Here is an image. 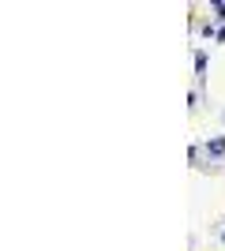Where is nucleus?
I'll return each mask as SVG.
<instances>
[{"label": "nucleus", "instance_id": "nucleus-2", "mask_svg": "<svg viewBox=\"0 0 225 251\" xmlns=\"http://www.w3.org/2000/svg\"><path fill=\"white\" fill-rule=\"evenodd\" d=\"M195 72H199V75H203V72H206V52H203V49L195 52Z\"/></svg>", "mask_w": 225, "mask_h": 251}, {"label": "nucleus", "instance_id": "nucleus-1", "mask_svg": "<svg viewBox=\"0 0 225 251\" xmlns=\"http://www.w3.org/2000/svg\"><path fill=\"white\" fill-rule=\"evenodd\" d=\"M225 154V135L222 139H210V143H206V157H222Z\"/></svg>", "mask_w": 225, "mask_h": 251}, {"label": "nucleus", "instance_id": "nucleus-3", "mask_svg": "<svg viewBox=\"0 0 225 251\" xmlns=\"http://www.w3.org/2000/svg\"><path fill=\"white\" fill-rule=\"evenodd\" d=\"M214 19H222V23H225V4H214Z\"/></svg>", "mask_w": 225, "mask_h": 251}, {"label": "nucleus", "instance_id": "nucleus-4", "mask_svg": "<svg viewBox=\"0 0 225 251\" xmlns=\"http://www.w3.org/2000/svg\"><path fill=\"white\" fill-rule=\"evenodd\" d=\"M218 42H225V23H222V30H218Z\"/></svg>", "mask_w": 225, "mask_h": 251}]
</instances>
